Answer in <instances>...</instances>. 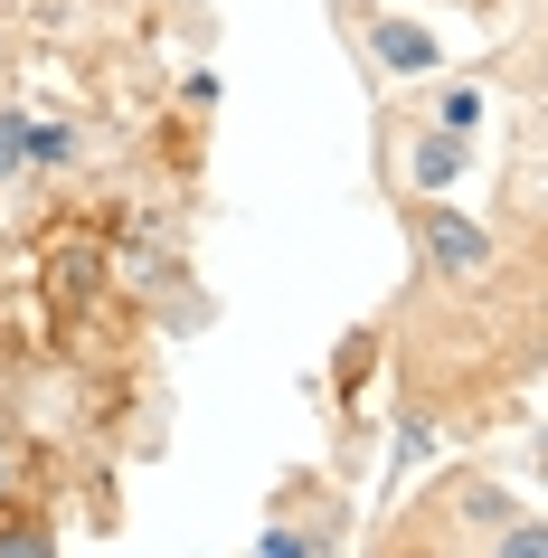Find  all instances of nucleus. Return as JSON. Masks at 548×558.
<instances>
[{
  "mask_svg": "<svg viewBox=\"0 0 548 558\" xmlns=\"http://www.w3.org/2000/svg\"><path fill=\"white\" fill-rule=\"evenodd\" d=\"M463 10H491V0H463Z\"/></svg>",
  "mask_w": 548,
  "mask_h": 558,
  "instance_id": "nucleus-9",
  "label": "nucleus"
},
{
  "mask_svg": "<svg viewBox=\"0 0 548 558\" xmlns=\"http://www.w3.org/2000/svg\"><path fill=\"white\" fill-rule=\"evenodd\" d=\"M406 236H416V256H426L435 284H483L491 265H501L491 218H473V208H454V199H435V190L406 208Z\"/></svg>",
  "mask_w": 548,
  "mask_h": 558,
  "instance_id": "nucleus-1",
  "label": "nucleus"
},
{
  "mask_svg": "<svg viewBox=\"0 0 548 558\" xmlns=\"http://www.w3.org/2000/svg\"><path fill=\"white\" fill-rule=\"evenodd\" d=\"M416 454H435V416H406L398 426V464H416Z\"/></svg>",
  "mask_w": 548,
  "mask_h": 558,
  "instance_id": "nucleus-7",
  "label": "nucleus"
},
{
  "mask_svg": "<svg viewBox=\"0 0 548 558\" xmlns=\"http://www.w3.org/2000/svg\"><path fill=\"white\" fill-rule=\"evenodd\" d=\"M463 171H473V143H463V133H445V123L416 133V190H454Z\"/></svg>",
  "mask_w": 548,
  "mask_h": 558,
  "instance_id": "nucleus-3",
  "label": "nucleus"
},
{
  "mask_svg": "<svg viewBox=\"0 0 548 558\" xmlns=\"http://www.w3.org/2000/svg\"><path fill=\"white\" fill-rule=\"evenodd\" d=\"M29 171V114H0V180Z\"/></svg>",
  "mask_w": 548,
  "mask_h": 558,
  "instance_id": "nucleus-5",
  "label": "nucleus"
},
{
  "mask_svg": "<svg viewBox=\"0 0 548 558\" xmlns=\"http://www.w3.org/2000/svg\"><path fill=\"white\" fill-rule=\"evenodd\" d=\"M435 123H445V133H483V86H445Z\"/></svg>",
  "mask_w": 548,
  "mask_h": 558,
  "instance_id": "nucleus-4",
  "label": "nucleus"
},
{
  "mask_svg": "<svg viewBox=\"0 0 548 558\" xmlns=\"http://www.w3.org/2000/svg\"><path fill=\"white\" fill-rule=\"evenodd\" d=\"M66 151H76V143H66L58 123H29V171H58Z\"/></svg>",
  "mask_w": 548,
  "mask_h": 558,
  "instance_id": "nucleus-6",
  "label": "nucleus"
},
{
  "mask_svg": "<svg viewBox=\"0 0 548 558\" xmlns=\"http://www.w3.org/2000/svg\"><path fill=\"white\" fill-rule=\"evenodd\" d=\"M0 493H10V445H0Z\"/></svg>",
  "mask_w": 548,
  "mask_h": 558,
  "instance_id": "nucleus-8",
  "label": "nucleus"
},
{
  "mask_svg": "<svg viewBox=\"0 0 548 558\" xmlns=\"http://www.w3.org/2000/svg\"><path fill=\"white\" fill-rule=\"evenodd\" d=\"M360 38H369V58L388 66V76H435L445 66V48H435V29H416V20H398V10H360Z\"/></svg>",
  "mask_w": 548,
  "mask_h": 558,
  "instance_id": "nucleus-2",
  "label": "nucleus"
}]
</instances>
